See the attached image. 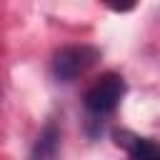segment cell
<instances>
[{"instance_id":"6da1fadb","label":"cell","mask_w":160,"mask_h":160,"mask_svg":"<svg viewBox=\"0 0 160 160\" xmlns=\"http://www.w3.org/2000/svg\"><path fill=\"white\" fill-rule=\"evenodd\" d=\"M98 58H100V52L95 48H90V45H68V48H62V50L55 52V58H52V72H55L58 80L70 82L78 75H82L88 68H92Z\"/></svg>"},{"instance_id":"7a4b0ae2","label":"cell","mask_w":160,"mask_h":160,"mask_svg":"<svg viewBox=\"0 0 160 160\" xmlns=\"http://www.w3.org/2000/svg\"><path fill=\"white\" fill-rule=\"evenodd\" d=\"M125 95V82L120 75L115 72H105L98 82L90 85V90L85 92V108L95 115H105V112H112L120 100Z\"/></svg>"},{"instance_id":"3957f363","label":"cell","mask_w":160,"mask_h":160,"mask_svg":"<svg viewBox=\"0 0 160 160\" xmlns=\"http://www.w3.org/2000/svg\"><path fill=\"white\" fill-rule=\"evenodd\" d=\"M128 148L130 160H160V142L150 138H132L130 142H122Z\"/></svg>"},{"instance_id":"277c9868","label":"cell","mask_w":160,"mask_h":160,"mask_svg":"<svg viewBox=\"0 0 160 160\" xmlns=\"http://www.w3.org/2000/svg\"><path fill=\"white\" fill-rule=\"evenodd\" d=\"M55 148H58V130L55 125H48L40 138H38V145H35V158L38 160H48L55 155Z\"/></svg>"}]
</instances>
